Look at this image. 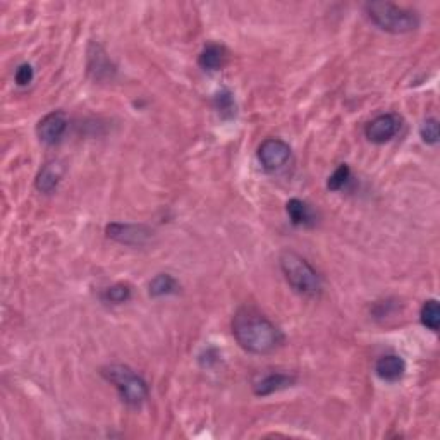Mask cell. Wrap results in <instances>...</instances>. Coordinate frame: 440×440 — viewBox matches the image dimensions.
Masks as SVG:
<instances>
[{
  "instance_id": "cell-11",
  "label": "cell",
  "mask_w": 440,
  "mask_h": 440,
  "mask_svg": "<svg viewBox=\"0 0 440 440\" xmlns=\"http://www.w3.org/2000/svg\"><path fill=\"white\" fill-rule=\"evenodd\" d=\"M62 174H64V167L59 162H49L38 172L35 186L38 191L41 193H52L61 183Z\"/></svg>"
},
{
  "instance_id": "cell-12",
  "label": "cell",
  "mask_w": 440,
  "mask_h": 440,
  "mask_svg": "<svg viewBox=\"0 0 440 440\" xmlns=\"http://www.w3.org/2000/svg\"><path fill=\"white\" fill-rule=\"evenodd\" d=\"M227 61V52L222 45L210 44L201 50L200 57H198V64L205 71H219L222 69Z\"/></svg>"
},
{
  "instance_id": "cell-21",
  "label": "cell",
  "mask_w": 440,
  "mask_h": 440,
  "mask_svg": "<svg viewBox=\"0 0 440 440\" xmlns=\"http://www.w3.org/2000/svg\"><path fill=\"white\" fill-rule=\"evenodd\" d=\"M33 78H35V71H33V67L29 64H21L14 74L18 86H28V84L33 81Z\"/></svg>"
},
{
  "instance_id": "cell-10",
  "label": "cell",
  "mask_w": 440,
  "mask_h": 440,
  "mask_svg": "<svg viewBox=\"0 0 440 440\" xmlns=\"http://www.w3.org/2000/svg\"><path fill=\"white\" fill-rule=\"evenodd\" d=\"M375 374L385 382H397L406 374L404 359L397 354H385L375 363Z\"/></svg>"
},
{
  "instance_id": "cell-16",
  "label": "cell",
  "mask_w": 440,
  "mask_h": 440,
  "mask_svg": "<svg viewBox=\"0 0 440 440\" xmlns=\"http://www.w3.org/2000/svg\"><path fill=\"white\" fill-rule=\"evenodd\" d=\"M420 320L426 329L431 330V332H437L440 327V306L437 299H429V301L423 303L420 311Z\"/></svg>"
},
{
  "instance_id": "cell-4",
  "label": "cell",
  "mask_w": 440,
  "mask_h": 440,
  "mask_svg": "<svg viewBox=\"0 0 440 440\" xmlns=\"http://www.w3.org/2000/svg\"><path fill=\"white\" fill-rule=\"evenodd\" d=\"M101 376L116 387L121 399L129 406H141L148 397V385L136 371L126 365L101 368Z\"/></svg>"
},
{
  "instance_id": "cell-19",
  "label": "cell",
  "mask_w": 440,
  "mask_h": 440,
  "mask_svg": "<svg viewBox=\"0 0 440 440\" xmlns=\"http://www.w3.org/2000/svg\"><path fill=\"white\" fill-rule=\"evenodd\" d=\"M131 298V287L128 284H116L105 291V299L114 304H121Z\"/></svg>"
},
{
  "instance_id": "cell-15",
  "label": "cell",
  "mask_w": 440,
  "mask_h": 440,
  "mask_svg": "<svg viewBox=\"0 0 440 440\" xmlns=\"http://www.w3.org/2000/svg\"><path fill=\"white\" fill-rule=\"evenodd\" d=\"M177 289H179V284H177L176 279L169 274L156 275L154 281L150 282V296H154V298L176 294Z\"/></svg>"
},
{
  "instance_id": "cell-1",
  "label": "cell",
  "mask_w": 440,
  "mask_h": 440,
  "mask_svg": "<svg viewBox=\"0 0 440 440\" xmlns=\"http://www.w3.org/2000/svg\"><path fill=\"white\" fill-rule=\"evenodd\" d=\"M232 336L244 351L251 354H269L282 344L284 336L255 308H241L232 319Z\"/></svg>"
},
{
  "instance_id": "cell-6",
  "label": "cell",
  "mask_w": 440,
  "mask_h": 440,
  "mask_svg": "<svg viewBox=\"0 0 440 440\" xmlns=\"http://www.w3.org/2000/svg\"><path fill=\"white\" fill-rule=\"evenodd\" d=\"M399 128L401 121L397 119L394 114H382V116L375 117L374 121L368 122L365 134L368 141L375 143V145H384V143L391 141L396 136Z\"/></svg>"
},
{
  "instance_id": "cell-8",
  "label": "cell",
  "mask_w": 440,
  "mask_h": 440,
  "mask_svg": "<svg viewBox=\"0 0 440 440\" xmlns=\"http://www.w3.org/2000/svg\"><path fill=\"white\" fill-rule=\"evenodd\" d=\"M151 231L145 226H134V224H110L107 226L109 238L119 241L122 244H143L150 238Z\"/></svg>"
},
{
  "instance_id": "cell-18",
  "label": "cell",
  "mask_w": 440,
  "mask_h": 440,
  "mask_svg": "<svg viewBox=\"0 0 440 440\" xmlns=\"http://www.w3.org/2000/svg\"><path fill=\"white\" fill-rule=\"evenodd\" d=\"M420 136L426 145H437L439 143V122L437 119H426L420 126Z\"/></svg>"
},
{
  "instance_id": "cell-7",
  "label": "cell",
  "mask_w": 440,
  "mask_h": 440,
  "mask_svg": "<svg viewBox=\"0 0 440 440\" xmlns=\"http://www.w3.org/2000/svg\"><path fill=\"white\" fill-rule=\"evenodd\" d=\"M67 129V117L62 110H55V112L46 114V116L38 122L36 134L41 143L45 145H55L62 139Z\"/></svg>"
},
{
  "instance_id": "cell-9",
  "label": "cell",
  "mask_w": 440,
  "mask_h": 440,
  "mask_svg": "<svg viewBox=\"0 0 440 440\" xmlns=\"http://www.w3.org/2000/svg\"><path fill=\"white\" fill-rule=\"evenodd\" d=\"M296 382V379L289 374H282V371H270V374L260 375L253 382V391L256 396H269L274 392L282 391V389L291 387Z\"/></svg>"
},
{
  "instance_id": "cell-2",
  "label": "cell",
  "mask_w": 440,
  "mask_h": 440,
  "mask_svg": "<svg viewBox=\"0 0 440 440\" xmlns=\"http://www.w3.org/2000/svg\"><path fill=\"white\" fill-rule=\"evenodd\" d=\"M279 265H281L286 281L289 282V286L293 287L296 293L306 296V298H313V296L320 294V275L301 255L286 249L279 256Z\"/></svg>"
},
{
  "instance_id": "cell-20",
  "label": "cell",
  "mask_w": 440,
  "mask_h": 440,
  "mask_svg": "<svg viewBox=\"0 0 440 440\" xmlns=\"http://www.w3.org/2000/svg\"><path fill=\"white\" fill-rule=\"evenodd\" d=\"M215 105H217L219 112L224 114V112H229V116H232L234 114V99H232V95L229 91H222L219 93L217 96H215Z\"/></svg>"
},
{
  "instance_id": "cell-13",
  "label": "cell",
  "mask_w": 440,
  "mask_h": 440,
  "mask_svg": "<svg viewBox=\"0 0 440 440\" xmlns=\"http://www.w3.org/2000/svg\"><path fill=\"white\" fill-rule=\"evenodd\" d=\"M286 210H287V215H289L291 222H293L294 226L311 227L316 220L311 206L308 205V203L298 200V198H293V200L287 201Z\"/></svg>"
},
{
  "instance_id": "cell-14",
  "label": "cell",
  "mask_w": 440,
  "mask_h": 440,
  "mask_svg": "<svg viewBox=\"0 0 440 440\" xmlns=\"http://www.w3.org/2000/svg\"><path fill=\"white\" fill-rule=\"evenodd\" d=\"M88 61H90L88 62V69H90V73L95 74V79L110 78V74L114 73V67L112 64H110L107 55H105L100 45L91 44L90 57H88Z\"/></svg>"
},
{
  "instance_id": "cell-5",
  "label": "cell",
  "mask_w": 440,
  "mask_h": 440,
  "mask_svg": "<svg viewBox=\"0 0 440 440\" xmlns=\"http://www.w3.org/2000/svg\"><path fill=\"white\" fill-rule=\"evenodd\" d=\"M291 159V146L279 138H269L258 148V160L265 171H279Z\"/></svg>"
},
{
  "instance_id": "cell-3",
  "label": "cell",
  "mask_w": 440,
  "mask_h": 440,
  "mask_svg": "<svg viewBox=\"0 0 440 440\" xmlns=\"http://www.w3.org/2000/svg\"><path fill=\"white\" fill-rule=\"evenodd\" d=\"M366 16L376 28L392 35L411 33L420 26V18L416 12L404 9L391 2H370L365 6Z\"/></svg>"
},
{
  "instance_id": "cell-17",
  "label": "cell",
  "mask_w": 440,
  "mask_h": 440,
  "mask_svg": "<svg viewBox=\"0 0 440 440\" xmlns=\"http://www.w3.org/2000/svg\"><path fill=\"white\" fill-rule=\"evenodd\" d=\"M349 179H351L349 165L342 164L336 169V171H334V174L329 177L327 188L330 189V191H339V189H342L346 184L349 183Z\"/></svg>"
}]
</instances>
